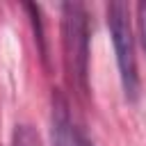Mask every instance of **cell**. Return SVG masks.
Listing matches in <instances>:
<instances>
[{"mask_svg":"<svg viewBox=\"0 0 146 146\" xmlns=\"http://www.w3.org/2000/svg\"><path fill=\"white\" fill-rule=\"evenodd\" d=\"M107 30L114 43L119 80L125 100L135 103L139 98V68H137V52H135V36L130 25V9L125 2H110L107 9Z\"/></svg>","mask_w":146,"mask_h":146,"instance_id":"2","label":"cell"},{"mask_svg":"<svg viewBox=\"0 0 146 146\" xmlns=\"http://www.w3.org/2000/svg\"><path fill=\"white\" fill-rule=\"evenodd\" d=\"M50 137H52V146H80V144H82V135L73 128V121H71L68 100H66L64 94H59V91L52 94Z\"/></svg>","mask_w":146,"mask_h":146,"instance_id":"3","label":"cell"},{"mask_svg":"<svg viewBox=\"0 0 146 146\" xmlns=\"http://www.w3.org/2000/svg\"><path fill=\"white\" fill-rule=\"evenodd\" d=\"M80 146H94V144H91L89 139H84V137H82V144H80Z\"/></svg>","mask_w":146,"mask_h":146,"instance_id":"5","label":"cell"},{"mask_svg":"<svg viewBox=\"0 0 146 146\" xmlns=\"http://www.w3.org/2000/svg\"><path fill=\"white\" fill-rule=\"evenodd\" d=\"M59 9L64 68L71 87L78 94H84L89 73V16L82 2H64Z\"/></svg>","mask_w":146,"mask_h":146,"instance_id":"1","label":"cell"},{"mask_svg":"<svg viewBox=\"0 0 146 146\" xmlns=\"http://www.w3.org/2000/svg\"><path fill=\"white\" fill-rule=\"evenodd\" d=\"M137 25H139V36H141V46L146 50V2L137 5Z\"/></svg>","mask_w":146,"mask_h":146,"instance_id":"4","label":"cell"}]
</instances>
